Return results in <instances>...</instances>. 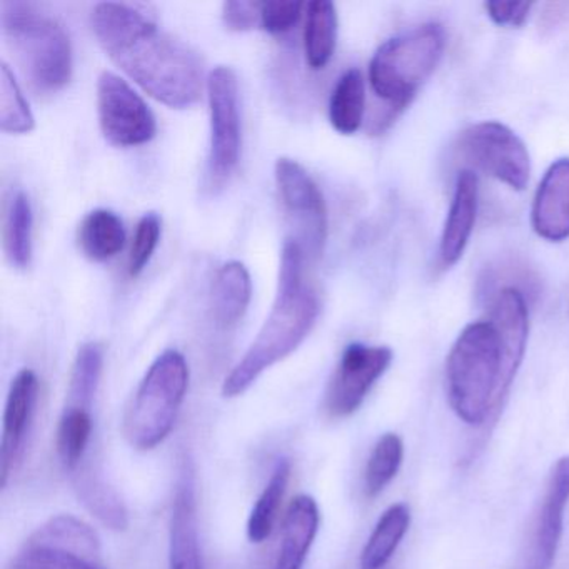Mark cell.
Masks as SVG:
<instances>
[{
	"instance_id": "29",
	"label": "cell",
	"mask_w": 569,
	"mask_h": 569,
	"mask_svg": "<svg viewBox=\"0 0 569 569\" xmlns=\"http://www.w3.org/2000/svg\"><path fill=\"white\" fill-rule=\"evenodd\" d=\"M405 458V445L395 432H386L376 442L365 471V491L376 498L396 478Z\"/></svg>"
},
{
	"instance_id": "16",
	"label": "cell",
	"mask_w": 569,
	"mask_h": 569,
	"mask_svg": "<svg viewBox=\"0 0 569 569\" xmlns=\"http://www.w3.org/2000/svg\"><path fill=\"white\" fill-rule=\"evenodd\" d=\"M478 176L475 172L462 171L456 179L455 194L439 242L442 268H451L465 254L478 214Z\"/></svg>"
},
{
	"instance_id": "24",
	"label": "cell",
	"mask_w": 569,
	"mask_h": 569,
	"mask_svg": "<svg viewBox=\"0 0 569 569\" xmlns=\"http://www.w3.org/2000/svg\"><path fill=\"white\" fill-rule=\"evenodd\" d=\"M289 478H291V462L288 458L278 459L269 476L268 485L262 489L261 496L249 515L248 538L254 545H261L271 536L278 521L286 489H288Z\"/></svg>"
},
{
	"instance_id": "3",
	"label": "cell",
	"mask_w": 569,
	"mask_h": 569,
	"mask_svg": "<svg viewBox=\"0 0 569 569\" xmlns=\"http://www.w3.org/2000/svg\"><path fill=\"white\" fill-rule=\"evenodd\" d=\"M512 381L495 322L488 318L466 326L446 362V388L456 416L469 426L485 425L505 401Z\"/></svg>"
},
{
	"instance_id": "5",
	"label": "cell",
	"mask_w": 569,
	"mask_h": 569,
	"mask_svg": "<svg viewBox=\"0 0 569 569\" xmlns=\"http://www.w3.org/2000/svg\"><path fill=\"white\" fill-rule=\"evenodd\" d=\"M445 46V31L436 22L389 39L369 64L372 91L389 109L402 111L438 68Z\"/></svg>"
},
{
	"instance_id": "18",
	"label": "cell",
	"mask_w": 569,
	"mask_h": 569,
	"mask_svg": "<svg viewBox=\"0 0 569 569\" xmlns=\"http://www.w3.org/2000/svg\"><path fill=\"white\" fill-rule=\"evenodd\" d=\"M252 296V281L242 262L229 261L219 268L212 284V316L222 329L232 328L244 318Z\"/></svg>"
},
{
	"instance_id": "21",
	"label": "cell",
	"mask_w": 569,
	"mask_h": 569,
	"mask_svg": "<svg viewBox=\"0 0 569 569\" xmlns=\"http://www.w3.org/2000/svg\"><path fill=\"white\" fill-rule=\"evenodd\" d=\"M409 525H411V511L408 505L398 502L386 509L362 549L361 561H359L361 569L385 568L401 545Z\"/></svg>"
},
{
	"instance_id": "1",
	"label": "cell",
	"mask_w": 569,
	"mask_h": 569,
	"mask_svg": "<svg viewBox=\"0 0 569 569\" xmlns=\"http://www.w3.org/2000/svg\"><path fill=\"white\" fill-rule=\"evenodd\" d=\"M92 31L109 58L149 96L172 109H188L201 99L202 62L189 46L119 2L92 9Z\"/></svg>"
},
{
	"instance_id": "8",
	"label": "cell",
	"mask_w": 569,
	"mask_h": 569,
	"mask_svg": "<svg viewBox=\"0 0 569 569\" xmlns=\"http://www.w3.org/2000/svg\"><path fill=\"white\" fill-rule=\"evenodd\" d=\"M211 149L209 176L212 186H222L234 174L241 158V109L238 76L228 66H218L208 78Z\"/></svg>"
},
{
	"instance_id": "33",
	"label": "cell",
	"mask_w": 569,
	"mask_h": 569,
	"mask_svg": "<svg viewBox=\"0 0 569 569\" xmlns=\"http://www.w3.org/2000/svg\"><path fill=\"white\" fill-rule=\"evenodd\" d=\"M261 19V2L254 0H229L222 6V21L231 31H251Z\"/></svg>"
},
{
	"instance_id": "13",
	"label": "cell",
	"mask_w": 569,
	"mask_h": 569,
	"mask_svg": "<svg viewBox=\"0 0 569 569\" xmlns=\"http://www.w3.org/2000/svg\"><path fill=\"white\" fill-rule=\"evenodd\" d=\"M568 502L569 456H565V458L558 459L555 468H552L551 476H549L548 486H546V492L542 496L535 526H532L531 546H529L526 569L552 568L559 541H561Z\"/></svg>"
},
{
	"instance_id": "2",
	"label": "cell",
	"mask_w": 569,
	"mask_h": 569,
	"mask_svg": "<svg viewBox=\"0 0 569 569\" xmlns=\"http://www.w3.org/2000/svg\"><path fill=\"white\" fill-rule=\"evenodd\" d=\"M306 252L295 238L282 244L278 296L258 338L222 382L224 398L244 395L266 369L278 365L301 346L315 328L319 299L305 281Z\"/></svg>"
},
{
	"instance_id": "17",
	"label": "cell",
	"mask_w": 569,
	"mask_h": 569,
	"mask_svg": "<svg viewBox=\"0 0 569 569\" xmlns=\"http://www.w3.org/2000/svg\"><path fill=\"white\" fill-rule=\"evenodd\" d=\"M318 502L312 496L292 499L282 525L281 545L272 569H302L319 531Z\"/></svg>"
},
{
	"instance_id": "22",
	"label": "cell",
	"mask_w": 569,
	"mask_h": 569,
	"mask_svg": "<svg viewBox=\"0 0 569 569\" xmlns=\"http://www.w3.org/2000/svg\"><path fill=\"white\" fill-rule=\"evenodd\" d=\"M338 39V14L329 0H312L306 6L305 52L309 68L319 71L331 61Z\"/></svg>"
},
{
	"instance_id": "32",
	"label": "cell",
	"mask_w": 569,
	"mask_h": 569,
	"mask_svg": "<svg viewBox=\"0 0 569 569\" xmlns=\"http://www.w3.org/2000/svg\"><path fill=\"white\" fill-rule=\"evenodd\" d=\"M306 6L299 0H268L261 2L259 28L269 34H286L291 31L302 16Z\"/></svg>"
},
{
	"instance_id": "28",
	"label": "cell",
	"mask_w": 569,
	"mask_h": 569,
	"mask_svg": "<svg viewBox=\"0 0 569 569\" xmlns=\"http://www.w3.org/2000/svg\"><path fill=\"white\" fill-rule=\"evenodd\" d=\"M104 351L98 342H86L76 356L69 381L68 405L92 408L101 382Z\"/></svg>"
},
{
	"instance_id": "27",
	"label": "cell",
	"mask_w": 569,
	"mask_h": 569,
	"mask_svg": "<svg viewBox=\"0 0 569 569\" xmlns=\"http://www.w3.org/2000/svg\"><path fill=\"white\" fill-rule=\"evenodd\" d=\"M91 438V409L66 405L64 412L59 419L58 438H56L59 459L66 469L72 472L81 469Z\"/></svg>"
},
{
	"instance_id": "15",
	"label": "cell",
	"mask_w": 569,
	"mask_h": 569,
	"mask_svg": "<svg viewBox=\"0 0 569 569\" xmlns=\"http://www.w3.org/2000/svg\"><path fill=\"white\" fill-rule=\"evenodd\" d=\"M169 569H204L199 545L194 482L189 472L179 479L169 526Z\"/></svg>"
},
{
	"instance_id": "14",
	"label": "cell",
	"mask_w": 569,
	"mask_h": 569,
	"mask_svg": "<svg viewBox=\"0 0 569 569\" xmlns=\"http://www.w3.org/2000/svg\"><path fill=\"white\" fill-rule=\"evenodd\" d=\"M531 224L539 238L562 242L569 238V159L549 166L532 202Z\"/></svg>"
},
{
	"instance_id": "4",
	"label": "cell",
	"mask_w": 569,
	"mask_h": 569,
	"mask_svg": "<svg viewBox=\"0 0 569 569\" xmlns=\"http://www.w3.org/2000/svg\"><path fill=\"white\" fill-rule=\"evenodd\" d=\"M6 41L38 91L58 92L72 78V46L61 22L26 2H2Z\"/></svg>"
},
{
	"instance_id": "23",
	"label": "cell",
	"mask_w": 569,
	"mask_h": 569,
	"mask_svg": "<svg viewBox=\"0 0 569 569\" xmlns=\"http://www.w3.org/2000/svg\"><path fill=\"white\" fill-rule=\"evenodd\" d=\"M74 478V489L82 505L106 528L112 531H124L129 526V512L121 496L108 485L101 476L92 471L79 469Z\"/></svg>"
},
{
	"instance_id": "11",
	"label": "cell",
	"mask_w": 569,
	"mask_h": 569,
	"mask_svg": "<svg viewBox=\"0 0 569 569\" xmlns=\"http://www.w3.org/2000/svg\"><path fill=\"white\" fill-rule=\"evenodd\" d=\"M392 361L386 346L352 342L342 351L338 368L326 391V411L331 418H349L361 408L372 386L382 378Z\"/></svg>"
},
{
	"instance_id": "31",
	"label": "cell",
	"mask_w": 569,
	"mask_h": 569,
	"mask_svg": "<svg viewBox=\"0 0 569 569\" xmlns=\"http://www.w3.org/2000/svg\"><path fill=\"white\" fill-rule=\"evenodd\" d=\"M162 219L156 212H148L142 216L136 228L134 239H132L131 252H129L128 271L132 278H138L151 261L159 239H161Z\"/></svg>"
},
{
	"instance_id": "20",
	"label": "cell",
	"mask_w": 569,
	"mask_h": 569,
	"mask_svg": "<svg viewBox=\"0 0 569 569\" xmlns=\"http://www.w3.org/2000/svg\"><path fill=\"white\" fill-rule=\"evenodd\" d=\"M78 241L86 258L96 262L109 261L124 248V224L116 212L96 209L82 219Z\"/></svg>"
},
{
	"instance_id": "30",
	"label": "cell",
	"mask_w": 569,
	"mask_h": 569,
	"mask_svg": "<svg viewBox=\"0 0 569 569\" xmlns=\"http://www.w3.org/2000/svg\"><path fill=\"white\" fill-rule=\"evenodd\" d=\"M0 129L26 134L34 129V116L6 62L0 66Z\"/></svg>"
},
{
	"instance_id": "19",
	"label": "cell",
	"mask_w": 569,
	"mask_h": 569,
	"mask_svg": "<svg viewBox=\"0 0 569 569\" xmlns=\"http://www.w3.org/2000/svg\"><path fill=\"white\" fill-rule=\"evenodd\" d=\"M11 569H104L101 552L56 545L34 535L16 556Z\"/></svg>"
},
{
	"instance_id": "6",
	"label": "cell",
	"mask_w": 569,
	"mask_h": 569,
	"mask_svg": "<svg viewBox=\"0 0 569 569\" xmlns=\"http://www.w3.org/2000/svg\"><path fill=\"white\" fill-rule=\"evenodd\" d=\"M189 388V366L176 349L162 352L146 372L129 405L122 432L139 451H151L166 441L174 428Z\"/></svg>"
},
{
	"instance_id": "9",
	"label": "cell",
	"mask_w": 569,
	"mask_h": 569,
	"mask_svg": "<svg viewBox=\"0 0 569 569\" xmlns=\"http://www.w3.org/2000/svg\"><path fill=\"white\" fill-rule=\"evenodd\" d=\"M274 176L282 204L298 228L296 241L306 256L319 258L328 238V208L321 189L295 159H278Z\"/></svg>"
},
{
	"instance_id": "12",
	"label": "cell",
	"mask_w": 569,
	"mask_h": 569,
	"mask_svg": "<svg viewBox=\"0 0 569 569\" xmlns=\"http://www.w3.org/2000/svg\"><path fill=\"white\" fill-rule=\"evenodd\" d=\"M39 396V378L32 369H21L12 379L4 411L2 429V451H0V485H9L11 476L18 471L26 442L29 438L36 402Z\"/></svg>"
},
{
	"instance_id": "25",
	"label": "cell",
	"mask_w": 569,
	"mask_h": 569,
	"mask_svg": "<svg viewBox=\"0 0 569 569\" xmlns=\"http://www.w3.org/2000/svg\"><path fill=\"white\" fill-rule=\"evenodd\" d=\"M366 88L359 69H349L339 78L329 101V121L336 131L355 134L365 121Z\"/></svg>"
},
{
	"instance_id": "26",
	"label": "cell",
	"mask_w": 569,
	"mask_h": 569,
	"mask_svg": "<svg viewBox=\"0 0 569 569\" xmlns=\"http://www.w3.org/2000/svg\"><path fill=\"white\" fill-rule=\"evenodd\" d=\"M32 231L34 212L26 192L18 191L9 201L4 218V249L9 262L26 269L32 261Z\"/></svg>"
},
{
	"instance_id": "10",
	"label": "cell",
	"mask_w": 569,
	"mask_h": 569,
	"mask_svg": "<svg viewBox=\"0 0 569 569\" xmlns=\"http://www.w3.org/2000/svg\"><path fill=\"white\" fill-rule=\"evenodd\" d=\"M98 112L102 134L119 148L146 144L158 132L148 102L111 71L102 72L98 79Z\"/></svg>"
},
{
	"instance_id": "7",
	"label": "cell",
	"mask_w": 569,
	"mask_h": 569,
	"mask_svg": "<svg viewBox=\"0 0 569 569\" xmlns=\"http://www.w3.org/2000/svg\"><path fill=\"white\" fill-rule=\"evenodd\" d=\"M466 161L515 191H522L531 176L528 148L508 126L496 121L478 122L462 131L458 142Z\"/></svg>"
},
{
	"instance_id": "34",
	"label": "cell",
	"mask_w": 569,
	"mask_h": 569,
	"mask_svg": "<svg viewBox=\"0 0 569 569\" xmlns=\"http://www.w3.org/2000/svg\"><path fill=\"white\" fill-rule=\"evenodd\" d=\"M485 8L495 24L519 28L529 18L532 4L529 2H488Z\"/></svg>"
}]
</instances>
